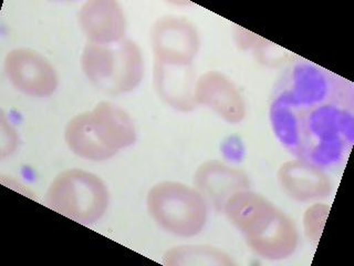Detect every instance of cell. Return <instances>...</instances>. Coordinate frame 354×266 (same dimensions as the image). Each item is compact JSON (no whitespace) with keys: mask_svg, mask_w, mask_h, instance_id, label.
Masks as SVG:
<instances>
[{"mask_svg":"<svg viewBox=\"0 0 354 266\" xmlns=\"http://www.w3.org/2000/svg\"><path fill=\"white\" fill-rule=\"evenodd\" d=\"M353 107L351 82L309 61H293L274 86L269 118L282 147L324 171L351 150Z\"/></svg>","mask_w":354,"mask_h":266,"instance_id":"obj_1","label":"cell"},{"mask_svg":"<svg viewBox=\"0 0 354 266\" xmlns=\"http://www.w3.org/2000/svg\"><path fill=\"white\" fill-rule=\"evenodd\" d=\"M224 211L248 247L261 258L281 260L296 252L299 233L295 222L263 195L249 190L238 192Z\"/></svg>","mask_w":354,"mask_h":266,"instance_id":"obj_2","label":"cell"},{"mask_svg":"<svg viewBox=\"0 0 354 266\" xmlns=\"http://www.w3.org/2000/svg\"><path fill=\"white\" fill-rule=\"evenodd\" d=\"M136 141V125L130 114L105 101L77 114L66 127V144L86 160H108Z\"/></svg>","mask_w":354,"mask_h":266,"instance_id":"obj_3","label":"cell"},{"mask_svg":"<svg viewBox=\"0 0 354 266\" xmlns=\"http://www.w3.org/2000/svg\"><path fill=\"white\" fill-rule=\"evenodd\" d=\"M81 66L94 86L111 94L133 91L144 77L141 49L136 42L125 39L115 44H86Z\"/></svg>","mask_w":354,"mask_h":266,"instance_id":"obj_4","label":"cell"},{"mask_svg":"<svg viewBox=\"0 0 354 266\" xmlns=\"http://www.w3.org/2000/svg\"><path fill=\"white\" fill-rule=\"evenodd\" d=\"M147 210L166 232L193 238L207 222V203L196 188L183 183L164 181L147 194Z\"/></svg>","mask_w":354,"mask_h":266,"instance_id":"obj_5","label":"cell"},{"mask_svg":"<svg viewBox=\"0 0 354 266\" xmlns=\"http://www.w3.org/2000/svg\"><path fill=\"white\" fill-rule=\"evenodd\" d=\"M110 195L97 175L83 170H68L48 188L46 204L83 225L93 224L108 210Z\"/></svg>","mask_w":354,"mask_h":266,"instance_id":"obj_6","label":"cell"},{"mask_svg":"<svg viewBox=\"0 0 354 266\" xmlns=\"http://www.w3.org/2000/svg\"><path fill=\"white\" fill-rule=\"evenodd\" d=\"M154 62L165 66H191L201 48L196 27L183 17L166 16L156 20L151 31Z\"/></svg>","mask_w":354,"mask_h":266,"instance_id":"obj_7","label":"cell"},{"mask_svg":"<svg viewBox=\"0 0 354 266\" xmlns=\"http://www.w3.org/2000/svg\"><path fill=\"white\" fill-rule=\"evenodd\" d=\"M5 69L12 86L30 97H49L58 87L55 68L32 50H11L6 57Z\"/></svg>","mask_w":354,"mask_h":266,"instance_id":"obj_8","label":"cell"},{"mask_svg":"<svg viewBox=\"0 0 354 266\" xmlns=\"http://www.w3.org/2000/svg\"><path fill=\"white\" fill-rule=\"evenodd\" d=\"M197 105H206L228 123H241L246 116V103L239 89L218 71L203 73L195 85Z\"/></svg>","mask_w":354,"mask_h":266,"instance_id":"obj_9","label":"cell"},{"mask_svg":"<svg viewBox=\"0 0 354 266\" xmlns=\"http://www.w3.org/2000/svg\"><path fill=\"white\" fill-rule=\"evenodd\" d=\"M196 190L216 210L224 211L230 197L249 190V180L243 171L219 161H208L194 175Z\"/></svg>","mask_w":354,"mask_h":266,"instance_id":"obj_10","label":"cell"},{"mask_svg":"<svg viewBox=\"0 0 354 266\" xmlns=\"http://www.w3.org/2000/svg\"><path fill=\"white\" fill-rule=\"evenodd\" d=\"M79 21L90 44H115L122 42L127 33L124 11L114 0H92L84 3Z\"/></svg>","mask_w":354,"mask_h":266,"instance_id":"obj_11","label":"cell"},{"mask_svg":"<svg viewBox=\"0 0 354 266\" xmlns=\"http://www.w3.org/2000/svg\"><path fill=\"white\" fill-rule=\"evenodd\" d=\"M282 191L299 202L326 199L332 193V183L324 170L301 160L288 161L278 170Z\"/></svg>","mask_w":354,"mask_h":266,"instance_id":"obj_12","label":"cell"},{"mask_svg":"<svg viewBox=\"0 0 354 266\" xmlns=\"http://www.w3.org/2000/svg\"><path fill=\"white\" fill-rule=\"evenodd\" d=\"M154 86L160 99L171 108L192 111L196 108L193 66H165L154 62Z\"/></svg>","mask_w":354,"mask_h":266,"instance_id":"obj_13","label":"cell"},{"mask_svg":"<svg viewBox=\"0 0 354 266\" xmlns=\"http://www.w3.org/2000/svg\"><path fill=\"white\" fill-rule=\"evenodd\" d=\"M163 263L169 266H232L230 254L209 245H180L164 254Z\"/></svg>","mask_w":354,"mask_h":266,"instance_id":"obj_14","label":"cell"},{"mask_svg":"<svg viewBox=\"0 0 354 266\" xmlns=\"http://www.w3.org/2000/svg\"><path fill=\"white\" fill-rule=\"evenodd\" d=\"M329 212L330 206L322 203H315L304 212V233L315 249L320 241L321 234L324 231Z\"/></svg>","mask_w":354,"mask_h":266,"instance_id":"obj_15","label":"cell"},{"mask_svg":"<svg viewBox=\"0 0 354 266\" xmlns=\"http://www.w3.org/2000/svg\"><path fill=\"white\" fill-rule=\"evenodd\" d=\"M5 118H1V157L5 158L6 155L10 154L16 147V134L14 130L11 129L10 125H6Z\"/></svg>","mask_w":354,"mask_h":266,"instance_id":"obj_16","label":"cell"}]
</instances>
